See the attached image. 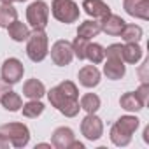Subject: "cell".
<instances>
[{
  "label": "cell",
  "instance_id": "obj_13",
  "mask_svg": "<svg viewBox=\"0 0 149 149\" xmlns=\"http://www.w3.org/2000/svg\"><path fill=\"white\" fill-rule=\"evenodd\" d=\"M74 140H76V137H74V130L72 128H68V126H58L53 132L51 146L56 147V149H68Z\"/></svg>",
  "mask_w": 149,
  "mask_h": 149
},
{
  "label": "cell",
  "instance_id": "obj_7",
  "mask_svg": "<svg viewBox=\"0 0 149 149\" xmlns=\"http://www.w3.org/2000/svg\"><path fill=\"white\" fill-rule=\"evenodd\" d=\"M51 60L58 67H67L74 60V51H72V42L68 40H56L51 47Z\"/></svg>",
  "mask_w": 149,
  "mask_h": 149
},
{
  "label": "cell",
  "instance_id": "obj_18",
  "mask_svg": "<svg viewBox=\"0 0 149 149\" xmlns=\"http://www.w3.org/2000/svg\"><path fill=\"white\" fill-rule=\"evenodd\" d=\"M100 32H102V28H100V21L88 19V21H84V23L79 25V28H77V37H83V39L90 40V39L97 37Z\"/></svg>",
  "mask_w": 149,
  "mask_h": 149
},
{
  "label": "cell",
  "instance_id": "obj_32",
  "mask_svg": "<svg viewBox=\"0 0 149 149\" xmlns=\"http://www.w3.org/2000/svg\"><path fill=\"white\" fill-rule=\"evenodd\" d=\"M68 149H84V144H83V142H77V140H74V142L70 144Z\"/></svg>",
  "mask_w": 149,
  "mask_h": 149
},
{
  "label": "cell",
  "instance_id": "obj_35",
  "mask_svg": "<svg viewBox=\"0 0 149 149\" xmlns=\"http://www.w3.org/2000/svg\"><path fill=\"white\" fill-rule=\"evenodd\" d=\"M14 2H26V0H14Z\"/></svg>",
  "mask_w": 149,
  "mask_h": 149
},
{
  "label": "cell",
  "instance_id": "obj_5",
  "mask_svg": "<svg viewBox=\"0 0 149 149\" xmlns=\"http://www.w3.org/2000/svg\"><path fill=\"white\" fill-rule=\"evenodd\" d=\"M26 21L33 30H44L49 21V6L44 0H35L26 7Z\"/></svg>",
  "mask_w": 149,
  "mask_h": 149
},
{
  "label": "cell",
  "instance_id": "obj_4",
  "mask_svg": "<svg viewBox=\"0 0 149 149\" xmlns=\"http://www.w3.org/2000/svg\"><path fill=\"white\" fill-rule=\"evenodd\" d=\"M51 13L54 16V19H58L60 23H76L79 19V7L74 0H53L51 4Z\"/></svg>",
  "mask_w": 149,
  "mask_h": 149
},
{
  "label": "cell",
  "instance_id": "obj_26",
  "mask_svg": "<svg viewBox=\"0 0 149 149\" xmlns=\"http://www.w3.org/2000/svg\"><path fill=\"white\" fill-rule=\"evenodd\" d=\"M142 28L139 25H125V28L121 30V39L125 42H139L142 39Z\"/></svg>",
  "mask_w": 149,
  "mask_h": 149
},
{
  "label": "cell",
  "instance_id": "obj_15",
  "mask_svg": "<svg viewBox=\"0 0 149 149\" xmlns=\"http://www.w3.org/2000/svg\"><path fill=\"white\" fill-rule=\"evenodd\" d=\"M125 19L121 18V16H118V14H109V16H105L104 19H100V28H102V32L104 33H107V35H112V37H118L119 33H121V30L125 28Z\"/></svg>",
  "mask_w": 149,
  "mask_h": 149
},
{
  "label": "cell",
  "instance_id": "obj_25",
  "mask_svg": "<svg viewBox=\"0 0 149 149\" xmlns=\"http://www.w3.org/2000/svg\"><path fill=\"white\" fill-rule=\"evenodd\" d=\"M44 104L40 102V100H30V102H26V104H23V107H21V112H23V116L25 118H30V119H33V118H39L42 112H44Z\"/></svg>",
  "mask_w": 149,
  "mask_h": 149
},
{
  "label": "cell",
  "instance_id": "obj_8",
  "mask_svg": "<svg viewBox=\"0 0 149 149\" xmlns=\"http://www.w3.org/2000/svg\"><path fill=\"white\" fill-rule=\"evenodd\" d=\"M0 74H2V79L13 86L21 81L23 74H25V67L18 58H7L4 61L2 68H0Z\"/></svg>",
  "mask_w": 149,
  "mask_h": 149
},
{
  "label": "cell",
  "instance_id": "obj_22",
  "mask_svg": "<svg viewBox=\"0 0 149 149\" xmlns=\"http://www.w3.org/2000/svg\"><path fill=\"white\" fill-rule=\"evenodd\" d=\"M79 105H81V109H83V111H86L88 114H95V112L100 109L102 100H100V97H98V95H95V93H86V95H83V97H81Z\"/></svg>",
  "mask_w": 149,
  "mask_h": 149
},
{
  "label": "cell",
  "instance_id": "obj_16",
  "mask_svg": "<svg viewBox=\"0 0 149 149\" xmlns=\"http://www.w3.org/2000/svg\"><path fill=\"white\" fill-rule=\"evenodd\" d=\"M23 95L30 100H40L46 95V86L39 79H28L23 84Z\"/></svg>",
  "mask_w": 149,
  "mask_h": 149
},
{
  "label": "cell",
  "instance_id": "obj_34",
  "mask_svg": "<svg viewBox=\"0 0 149 149\" xmlns=\"http://www.w3.org/2000/svg\"><path fill=\"white\" fill-rule=\"evenodd\" d=\"M0 2H2V4H13L14 0H0Z\"/></svg>",
  "mask_w": 149,
  "mask_h": 149
},
{
  "label": "cell",
  "instance_id": "obj_20",
  "mask_svg": "<svg viewBox=\"0 0 149 149\" xmlns=\"http://www.w3.org/2000/svg\"><path fill=\"white\" fill-rule=\"evenodd\" d=\"M119 105H121L125 111H128V112H139L140 109H144V105H142V102L137 98L135 91H126L125 95H121Z\"/></svg>",
  "mask_w": 149,
  "mask_h": 149
},
{
  "label": "cell",
  "instance_id": "obj_28",
  "mask_svg": "<svg viewBox=\"0 0 149 149\" xmlns=\"http://www.w3.org/2000/svg\"><path fill=\"white\" fill-rule=\"evenodd\" d=\"M65 118H76L81 111V105H79V100H70L67 104H63L60 109H58Z\"/></svg>",
  "mask_w": 149,
  "mask_h": 149
},
{
  "label": "cell",
  "instance_id": "obj_31",
  "mask_svg": "<svg viewBox=\"0 0 149 149\" xmlns=\"http://www.w3.org/2000/svg\"><path fill=\"white\" fill-rule=\"evenodd\" d=\"M9 147H11V142L0 133V149H9Z\"/></svg>",
  "mask_w": 149,
  "mask_h": 149
},
{
  "label": "cell",
  "instance_id": "obj_10",
  "mask_svg": "<svg viewBox=\"0 0 149 149\" xmlns=\"http://www.w3.org/2000/svg\"><path fill=\"white\" fill-rule=\"evenodd\" d=\"M104 74L107 76V79L118 81L123 79L126 74V65L123 61L121 56H107V61L104 65Z\"/></svg>",
  "mask_w": 149,
  "mask_h": 149
},
{
  "label": "cell",
  "instance_id": "obj_9",
  "mask_svg": "<svg viewBox=\"0 0 149 149\" xmlns=\"http://www.w3.org/2000/svg\"><path fill=\"white\" fill-rule=\"evenodd\" d=\"M81 133L88 139V140H98L104 135V123L97 114H88L83 121H81Z\"/></svg>",
  "mask_w": 149,
  "mask_h": 149
},
{
  "label": "cell",
  "instance_id": "obj_30",
  "mask_svg": "<svg viewBox=\"0 0 149 149\" xmlns=\"http://www.w3.org/2000/svg\"><path fill=\"white\" fill-rule=\"evenodd\" d=\"M7 91H11V84H9V83H6L2 77H0V100H2V97H4Z\"/></svg>",
  "mask_w": 149,
  "mask_h": 149
},
{
  "label": "cell",
  "instance_id": "obj_11",
  "mask_svg": "<svg viewBox=\"0 0 149 149\" xmlns=\"http://www.w3.org/2000/svg\"><path fill=\"white\" fill-rule=\"evenodd\" d=\"M123 9L132 18L149 19V0H123Z\"/></svg>",
  "mask_w": 149,
  "mask_h": 149
},
{
  "label": "cell",
  "instance_id": "obj_14",
  "mask_svg": "<svg viewBox=\"0 0 149 149\" xmlns=\"http://www.w3.org/2000/svg\"><path fill=\"white\" fill-rule=\"evenodd\" d=\"M83 9L93 19H104L105 16L111 14V7L104 2V0H84Z\"/></svg>",
  "mask_w": 149,
  "mask_h": 149
},
{
  "label": "cell",
  "instance_id": "obj_23",
  "mask_svg": "<svg viewBox=\"0 0 149 149\" xmlns=\"http://www.w3.org/2000/svg\"><path fill=\"white\" fill-rule=\"evenodd\" d=\"M16 19H18V11L14 9L13 4H2L0 6V26L7 28Z\"/></svg>",
  "mask_w": 149,
  "mask_h": 149
},
{
  "label": "cell",
  "instance_id": "obj_27",
  "mask_svg": "<svg viewBox=\"0 0 149 149\" xmlns=\"http://www.w3.org/2000/svg\"><path fill=\"white\" fill-rule=\"evenodd\" d=\"M86 47H88V40L83 39V37H76L72 42V51H74V56L77 60H86Z\"/></svg>",
  "mask_w": 149,
  "mask_h": 149
},
{
  "label": "cell",
  "instance_id": "obj_17",
  "mask_svg": "<svg viewBox=\"0 0 149 149\" xmlns=\"http://www.w3.org/2000/svg\"><path fill=\"white\" fill-rule=\"evenodd\" d=\"M121 58L123 61L126 63H137L140 58H142V47L139 46V42H126L123 46V51H121Z\"/></svg>",
  "mask_w": 149,
  "mask_h": 149
},
{
  "label": "cell",
  "instance_id": "obj_21",
  "mask_svg": "<svg viewBox=\"0 0 149 149\" xmlns=\"http://www.w3.org/2000/svg\"><path fill=\"white\" fill-rule=\"evenodd\" d=\"M0 104H2V107H4L6 111H9V112H18V111H21V107H23L21 97H19L18 93H14L13 90L7 91V93L2 97Z\"/></svg>",
  "mask_w": 149,
  "mask_h": 149
},
{
  "label": "cell",
  "instance_id": "obj_29",
  "mask_svg": "<svg viewBox=\"0 0 149 149\" xmlns=\"http://www.w3.org/2000/svg\"><path fill=\"white\" fill-rule=\"evenodd\" d=\"M135 95H137V98L142 102V105H146V104H147V98H149V84H147V83H142V84L137 88Z\"/></svg>",
  "mask_w": 149,
  "mask_h": 149
},
{
  "label": "cell",
  "instance_id": "obj_12",
  "mask_svg": "<svg viewBox=\"0 0 149 149\" xmlns=\"http://www.w3.org/2000/svg\"><path fill=\"white\" fill-rule=\"evenodd\" d=\"M77 79H79L81 86H84V88H95V86L100 84L102 74H100V70L95 65H84L79 70V74H77Z\"/></svg>",
  "mask_w": 149,
  "mask_h": 149
},
{
  "label": "cell",
  "instance_id": "obj_33",
  "mask_svg": "<svg viewBox=\"0 0 149 149\" xmlns=\"http://www.w3.org/2000/svg\"><path fill=\"white\" fill-rule=\"evenodd\" d=\"M144 140L149 142V126H146V130H144Z\"/></svg>",
  "mask_w": 149,
  "mask_h": 149
},
{
  "label": "cell",
  "instance_id": "obj_1",
  "mask_svg": "<svg viewBox=\"0 0 149 149\" xmlns=\"http://www.w3.org/2000/svg\"><path fill=\"white\" fill-rule=\"evenodd\" d=\"M140 125V119L135 118V116H121L112 126H111V142L114 146H119V147H125L132 142V135L137 132Z\"/></svg>",
  "mask_w": 149,
  "mask_h": 149
},
{
  "label": "cell",
  "instance_id": "obj_24",
  "mask_svg": "<svg viewBox=\"0 0 149 149\" xmlns=\"http://www.w3.org/2000/svg\"><path fill=\"white\" fill-rule=\"evenodd\" d=\"M104 58H105V49L100 46V44H97V42H88V47H86V60H90L93 65H97V63H102L104 61Z\"/></svg>",
  "mask_w": 149,
  "mask_h": 149
},
{
  "label": "cell",
  "instance_id": "obj_6",
  "mask_svg": "<svg viewBox=\"0 0 149 149\" xmlns=\"http://www.w3.org/2000/svg\"><path fill=\"white\" fill-rule=\"evenodd\" d=\"M0 133L14 147H25L30 142V130L23 123H6L0 126Z\"/></svg>",
  "mask_w": 149,
  "mask_h": 149
},
{
  "label": "cell",
  "instance_id": "obj_2",
  "mask_svg": "<svg viewBox=\"0 0 149 149\" xmlns=\"http://www.w3.org/2000/svg\"><path fill=\"white\" fill-rule=\"evenodd\" d=\"M49 53V39L44 30H33L30 32L26 39V54L32 61L39 63L42 61Z\"/></svg>",
  "mask_w": 149,
  "mask_h": 149
},
{
  "label": "cell",
  "instance_id": "obj_3",
  "mask_svg": "<svg viewBox=\"0 0 149 149\" xmlns=\"http://www.w3.org/2000/svg\"><path fill=\"white\" fill-rule=\"evenodd\" d=\"M77 97H79V90L72 81H63L47 91V98L54 109H60L63 104L70 100H77Z\"/></svg>",
  "mask_w": 149,
  "mask_h": 149
},
{
  "label": "cell",
  "instance_id": "obj_19",
  "mask_svg": "<svg viewBox=\"0 0 149 149\" xmlns=\"http://www.w3.org/2000/svg\"><path fill=\"white\" fill-rule=\"evenodd\" d=\"M7 32H9V37H11L14 42H23V40H26L28 35H30L28 25H25V23H21V21H18V19L7 26Z\"/></svg>",
  "mask_w": 149,
  "mask_h": 149
}]
</instances>
